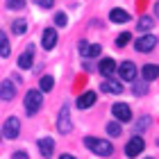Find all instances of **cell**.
I'll return each mask as SVG.
<instances>
[{
    "label": "cell",
    "mask_w": 159,
    "mask_h": 159,
    "mask_svg": "<svg viewBox=\"0 0 159 159\" xmlns=\"http://www.w3.org/2000/svg\"><path fill=\"white\" fill-rule=\"evenodd\" d=\"M84 146L89 148L91 152L100 155V157H109V155H114V146H111V141H105V139L86 136V139H84Z\"/></svg>",
    "instance_id": "cell-1"
},
{
    "label": "cell",
    "mask_w": 159,
    "mask_h": 159,
    "mask_svg": "<svg viewBox=\"0 0 159 159\" xmlns=\"http://www.w3.org/2000/svg\"><path fill=\"white\" fill-rule=\"evenodd\" d=\"M25 111L27 114H30V116H32V114H37L39 109H41V105H43V98H41V91L39 89H32V91H27L25 93Z\"/></svg>",
    "instance_id": "cell-2"
},
{
    "label": "cell",
    "mask_w": 159,
    "mask_h": 159,
    "mask_svg": "<svg viewBox=\"0 0 159 159\" xmlns=\"http://www.w3.org/2000/svg\"><path fill=\"white\" fill-rule=\"evenodd\" d=\"M57 129H59V134H68L70 129H73V123H70V107L64 105L59 109V116H57Z\"/></svg>",
    "instance_id": "cell-3"
},
{
    "label": "cell",
    "mask_w": 159,
    "mask_h": 159,
    "mask_svg": "<svg viewBox=\"0 0 159 159\" xmlns=\"http://www.w3.org/2000/svg\"><path fill=\"white\" fill-rule=\"evenodd\" d=\"M143 148H146V141H143L141 136L136 134V136H132V139L127 141V146H125V155H127V157H139V155L143 152Z\"/></svg>",
    "instance_id": "cell-4"
},
{
    "label": "cell",
    "mask_w": 159,
    "mask_h": 159,
    "mask_svg": "<svg viewBox=\"0 0 159 159\" xmlns=\"http://www.w3.org/2000/svg\"><path fill=\"white\" fill-rule=\"evenodd\" d=\"M157 46V37L155 34H143V37H139L134 41V48L139 50V52H150Z\"/></svg>",
    "instance_id": "cell-5"
},
{
    "label": "cell",
    "mask_w": 159,
    "mask_h": 159,
    "mask_svg": "<svg viewBox=\"0 0 159 159\" xmlns=\"http://www.w3.org/2000/svg\"><path fill=\"white\" fill-rule=\"evenodd\" d=\"M20 132V120L16 116H9L5 120V127H2V134H5V139H16Z\"/></svg>",
    "instance_id": "cell-6"
},
{
    "label": "cell",
    "mask_w": 159,
    "mask_h": 159,
    "mask_svg": "<svg viewBox=\"0 0 159 159\" xmlns=\"http://www.w3.org/2000/svg\"><path fill=\"white\" fill-rule=\"evenodd\" d=\"M111 114L116 116L120 123H127L129 118H132V111H129V107L125 102H116V105H111Z\"/></svg>",
    "instance_id": "cell-7"
},
{
    "label": "cell",
    "mask_w": 159,
    "mask_h": 159,
    "mask_svg": "<svg viewBox=\"0 0 159 159\" xmlns=\"http://www.w3.org/2000/svg\"><path fill=\"white\" fill-rule=\"evenodd\" d=\"M102 52V48L98 43H86V41H80V55L82 57H98Z\"/></svg>",
    "instance_id": "cell-8"
},
{
    "label": "cell",
    "mask_w": 159,
    "mask_h": 159,
    "mask_svg": "<svg viewBox=\"0 0 159 159\" xmlns=\"http://www.w3.org/2000/svg\"><path fill=\"white\" fill-rule=\"evenodd\" d=\"M32 61H34V46H27L25 52L18 57V66L23 70H27V68H32Z\"/></svg>",
    "instance_id": "cell-9"
},
{
    "label": "cell",
    "mask_w": 159,
    "mask_h": 159,
    "mask_svg": "<svg viewBox=\"0 0 159 159\" xmlns=\"http://www.w3.org/2000/svg\"><path fill=\"white\" fill-rule=\"evenodd\" d=\"M118 73H120V77H123V80L132 82V80L136 77V66H134L132 61H123V64H120V68H118Z\"/></svg>",
    "instance_id": "cell-10"
},
{
    "label": "cell",
    "mask_w": 159,
    "mask_h": 159,
    "mask_svg": "<svg viewBox=\"0 0 159 159\" xmlns=\"http://www.w3.org/2000/svg\"><path fill=\"white\" fill-rule=\"evenodd\" d=\"M55 43H57V32L52 30V27L43 30V41H41L43 50H52V48H55Z\"/></svg>",
    "instance_id": "cell-11"
},
{
    "label": "cell",
    "mask_w": 159,
    "mask_h": 159,
    "mask_svg": "<svg viewBox=\"0 0 159 159\" xmlns=\"http://www.w3.org/2000/svg\"><path fill=\"white\" fill-rule=\"evenodd\" d=\"M91 105H96V91H86L77 98V107L80 109H89Z\"/></svg>",
    "instance_id": "cell-12"
},
{
    "label": "cell",
    "mask_w": 159,
    "mask_h": 159,
    "mask_svg": "<svg viewBox=\"0 0 159 159\" xmlns=\"http://www.w3.org/2000/svg\"><path fill=\"white\" fill-rule=\"evenodd\" d=\"M98 70H100V73H102L105 77H111V75H114V70H116V61L107 57V59H102V61L98 64Z\"/></svg>",
    "instance_id": "cell-13"
},
{
    "label": "cell",
    "mask_w": 159,
    "mask_h": 159,
    "mask_svg": "<svg viewBox=\"0 0 159 159\" xmlns=\"http://www.w3.org/2000/svg\"><path fill=\"white\" fill-rule=\"evenodd\" d=\"M109 20H111V23H127V20H129V14H127L125 9H120V7H116V9L109 11Z\"/></svg>",
    "instance_id": "cell-14"
},
{
    "label": "cell",
    "mask_w": 159,
    "mask_h": 159,
    "mask_svg": "<svg viewBox=\"0 0 159 159\" xmlns=\"http://www.w3.org/2000/svg\"><path fill=\"white\" fill-rule=\"evenodd\" d=\"M141 73H143V80H146V82H152V80L159 77V66L157 64H146Z\"/></svg>",
    "instance_id": "cell-15"
},
{
    "label": "cell",
    "mask_w": 159,
    "mask_h": 159,
    "mask_svg": "<svg viewBox=\"0 0 159 159\" xmlns=\"http://www.w3.org/2000/svg\"><path fill=\"white\" fill-rule=\"evenodd\" d=\"M100 86H102L105 93H123V84L118 82V80H105Z\"/></svg>",
    "instance_id": "cell-16"
},
{
    "label": "cell",
    "mask_w": 159,
    "mask_h": 159,
    "mask_svg": "<svg viewBox=\"0 0 159 159\" xmlns=\"http://www.w3.org/2000/svg\"><path fill=\"white\" fill-rule=\"evenodd\" d=\"M14 96H16V86H14L11 82H2L0 84V98L2 100H14Z\"/></svg>",
    "instance_id": "cell-17"
},
{
    "label": "cell",
    "mask_w": 159,
    "mask_h": 159,
    "mask_svg": "<svg viewBox=\"0 0 159 159\" xmlns=\"http://www.w3.org/2000/svg\"><path fill=\"white\" fill-rule=\"evenodd\" d=\"M39 150H41L43 157H50V155H52V150H55V141L50 139V136L41 139V141H39Z\"/></svg>",
    "instance_id": "cell-18"
},
{
    "label": "cell",
    "mask_w": 159,
    "mask_h": 159,
    "mask_svg": "<svg viewBox=\"0 0 159 159\" xmlns=\"http://www.w3.org/2000/svg\"><path fill=\"white\" fill-rule=\"evenodd\" d=\"M152 25H155V20L150 18V16H141V18H139V25H136V32H146V34H150Z\"/></svg>",
    "instance_id": "cell-19"
},
{
    "label": "cell",
    "mask_w": 159,
    "mask_h": 159,
    "mask_svg": "<svg viewBox=\"0 0 159 159\" xmlns=\"http://www.w3.org/2000/svg\"><path fill=\"white\" fill-rule=\"evenodd\" d=\"M9 55V41H7L5 32H0V57H7Z\"/></svg>",
    "instance_id": "cell-20"
},
{
    "label": "cell",
    "mask_w": 159,
    "mask_h": 159,
    "mask_svg": "<svg viewBox=\"0 0 159 159\" xmlns=\"http://www.w3.org/2000/svg\"><path fill=\"white\" fill-rule=\"evenodd\" d=\"M52 84H55V80H52V75H43V77H41V82H39V86H41V91H50V89H52Z\"/></svg>",
    "instance_id": "cell-21"
},
{
    "label": "cell",
    "mask_w": 159,
    "mask_h": 159,
    "mask_svg": "<svg viewBox=\"0 0 159 159\" xmlns=\"http://www.w3.org/2000/svg\"><path fill=\"white\" fill-rule=\"evenodd\" d=\"M11 30H14V34H25V30H27V23L25 20H14V25H11Z\"/></svg>",
    "instance_id": "cell-22"
},
{
    "label": "cell",
    "mask_w": 159,
    "mask_h": 159,
    "mask_svg": "<svg viewBox=\"0 0 159 159\" xmlns=\"http://www.w3.org/2000/svg\"><path fill=\"white\" fill-rule=\"evenodd\" d=\"M129 39H132V32H123L120 37L116 39V46H118V48H123V46H127V43H129Z\"/></svg>",
    "instance_id": "cell-23"
},
{
    "label": "cell",
    "mask_w": 159,
    "mask_h": 159,
    "mask_svg": "<svg viewBox=\"0 0 159 159\" xmlns=\"http://www.w3.org/2000/svg\"><path fill=\"white\" fill-rule=\"evenodd\" d=\"M148 125H150V116H141V118H139V123H136L134 127H136V132H143V129H146Z\"/></svg>",
    "instance_id": "cell-24"
},
{
    "label": "cell",
    "mask_w": 159,
    "mask_h": 159,
    "mask_svg": "<svg viewBox=\"0 0 159 159\" xmlns=\"http://www.w3.org/2000/svg\"><path fill=\"white\" fill-rule=\"evenodd\" d=\"M68 23V18H66V14L64 11H59V14H55V25H59V27H64Z\"/></svg>",
    "instance_id": "cell-25"
},
{
    "label": "cell",
    "mask_w": 159,
    "mask_h": 159,
    "mask_svg": "<svg viewBox=\"0 0 159 159\" xmlns=\"http://www.w3.org/2000/svg\"><path fill=\"white\" fill-rule=\"evenodd\" d=\"M107 132H109V136H118L120 134V125L118 123H109V125H107Z\"/></svg>",
    "instance_id": "cell-26"
},
{
    "label": "cell",
    "mask_w": 159,
    "mask_h": 159,
    "mask_svg": "<svg viewBox=\"0 0 159 159\" xmlns=\"http://www.w3.org/2000/svg\"><path fill=\"white\" fill-rule=\"evenodd\" d=\"M7 7H9V9H23L25 0H7Z\"/></svg>",
    "instance_id": "cell-27"
},
{
    "label": "cell",
    "mask_w": 159,
    "mask_h": 159,
    "mask_svg": "<svg viewBox=\"0 0 159 159\" xmlns=\"http://www.w3.org/2000/svg\"><path fill=\"white\" fill-rule=\"evenodd\" d=\"M34 2H37L39 7H43V9H50V7L55 5V0H34Z\"/></svg>",
    "instance_id": "cell-28"
},
{
    "label": "cell",
    "mask_w": 159,
    "mask_h": 159,
    "mask_svg": "<svg viewBox=\"0 0 159 159\" xmlns=\"http://www.w3.org/2000/svg\"><path fill=\"white\" fill-rule=\"evenodd\" d=\"M146 91H148V86L143 84V82H141V84H134V93H136V96H143Z\"/></svg>",
    "instance_id": "cell-29"
},
{
    "label": "cell",
    "mask_w": 159,
    "mask_h": 159,
    "mask_svg": "<svg viewBox=\"0 0 159 159\" xmlns=\"http://www.w3.org/2000/svg\"><path fill=\"white\" fill-rule=\"evenodd\" d=\"M11 159H30V157H27V152L18 150V152H14V155H11Z\"/></svg>",
    "instance_id": "cell-30"
},
{
    "label": "cell",
    "mask_w": 159,
    "mask_h": 159,
    "mask_svg": "<svg viewBox=\"0 0 159 159\" xmlns=\"http://www.w3.org/2000/svg\"><path fill=\"white\" fill-rule=\"evenodd\" d=\"M59 159H75L73 155H59Z\"/></svg>",
    "instance_id": "cell-31"
},
{
    "label": "cell",
    "mask_w": 159,
    "mask_h": 159,
    "mask_svg": "<svg viewBox=\"0 0 159 159\" xmlns=\"http://www.w3.org/2000/svg\"><path fill=\"white\" fill-rule=\"evenodd\" d=\"M155 14H157V16H159V0H157V2H155Z\"/></svg>",
    "instance_id": "cell-32"
},
{
    "label": "cell",
    "mask_w": 159,
    "mask_h": 159,
    "mask_svg": "<svg viewBox=\"0 0 159 159\" xmlns=\"http://www.w3.org/2000/svg\"><path fill=\"white\" fill-rule=\"evenodd\" d=\"M148 159H152V157H148Z\"/></svg>",
    "instance_id": "cell-33"
},
{
    "label": "cell",
    "mask_w": 159,
    "mask_h": 159,
    "mask_svg": "<svg viewBox=\"0 0 159 159\" xmlns=\"http://www.w3.org/2000/svg\"><path fill=\"white\" fill-rule=\"evenodd\" d=\"M0 136H2V134H0Z\"/></svg>",
    "instance_id": "cell-34"
}]
</instances>
